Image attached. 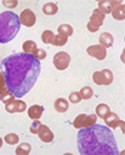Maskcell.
I'll use <instances>...</instances> for the list:
<instances>
[{"label":"cell","mask_w":125,"mask_h":155,"mask_svg":"<svg viewBox=\"0 0 125 155\" xmlns=\"http://www.w3.org/2000/svg\"><path fill=\"white\" fill-rule=\"evenodd\" d=\"M4 5L8 6V8H15V6L18 5V2H16V0H14V2H6V0H5Z\"/></svg>","instance_id":"cell-33"},{"label":"cell","mask_w":125,"mask_h":155,"mask_svg":"<svg viewBox=\"0 0 125 155\" xmlns=\"http://www.w3.org/2000/svg\"><path fill=\"white\" fill-rule=\"evenodd\" d=\"M54 108H55V110L58 113H65L66 110L69 109V103H68V100H65L63 98H59V99L55 100Z\"/></svg>","instance_id":"cell-16"},{"label":"cell","mask_w":125,"mask_h":155,"mask_svg":"<svg viewBox=\"0 0 125 155\" xmlns=\"http://www.w3.org/2000/svg\"><path fill=\"white\" fill-rule=\"evenodd\" d=\"M104 19H105V15L99 10V9H95V10L93 12V14H91V16H90V20H89L88 25H86L88 30L91 31V33L98 31L99 28L104 23Z\"/></svg>","instance_id":"cell-4"},{"label":"cell","mask_w":125,"mask_h":155,"mask_svg":"<svg viewBox=\"0 0 125 155\" xmlns=\"http://www.w3.org/2000/svg\"><path fill=\"white\" fill-rule=\"evenodd\" d=\"M53 63H54V65H55V68L58 70H65L70 64V55L68 53H65V51L56 53L54 55Z\"/></svg>","instance_id":"cell-5"},{"label":"cell","mask_w":125,"mask_h":155,"mask_svg":"<svg viewBox=\"0 0 125 155\" xmlns=\"http://www.w3.org/2000/svg\"><path fill=\"white\" fill-rule=\"evenodd\" d=\"M86 53L98 60H103V59H105V56H107V49L100 44L89 46L88 49H86Z\"/></svg>","instance_id":"cell-9"},{"label":"cell","mask_w":125,"mask_h":155,"mask_svg":"<svg viewBox=\"0 0 125 155\" xmlns=\"http://www.w3.org/2000/svg\"><path fill=\"white\" fill-rule=\"evenodd\" d=\"M38 49V46H36V43L33 41V40H28L23 44V50L25 54H29V55H33L34 51Z\"/></svg>","instance_id":"cell-18"},{"label":"cell","mask_w":125,"mask_h":155,"mask_svg":"<svg viewBox=\"0 0 125 155\" xmlns=\"http://www.w3.org/2000/svg\"><path fill=\"white\" fill-rule=\"evenodd\" d=\"M41 66L33 55L15 53L2 61V73L8 89L15 98H23L31 90L40 75Z\"/></svg>","instance_id":"cell-1"},{"label":"cell","mask_w":125,"mask_h":155,"mask_svg":"<svg viewBox=\"0 0 125 155\" xmlns=\"http://www.w3.org/2000/svg\"><path fill=\"white\" fill-rule=\"evenodd\" d=\"M33 56L35 58V59L39 61V60H44L45 58H46V51L44 49H36L33 54Z\"/></svg>","instance_id":"cell-30"},{"label":"cell","mask_w":125,"mask_h":155,"mask_svg":"<svg viewBox=\"0 0 125 155\" xmlns=\"http://www.w3.org/2000/svg\"><path fill=\"white\" fill-rule=\"evenodd\" d=\"M20 30L19 16L13 12L0 13V44L9 43Z\"/></svg>","instance_id":"cell-3"},{"label":"cell","mask_w":125,"mask_h":155,"mask_svg":"<svg viewBox=\"0 0 125 155\" xmlns=\"http://www.w3.org/2000/svg\"><path fill=\"white\" fill-rule=\"evenodd\" d=\"M93 80H94L95 84H98V85H105L104 76H103V73L101 71H95L93 74Z\"/></svg>","instance_id":"cell-28"},{"label":"cell","mask_w":125,"mask_h":155,"mask_svg":"<svg viewBox=\"0 0 125 155\" xmlns=\"http://www.w3.org/2000/svg\"><path fill=\"white\" fill-rule=\"evenodd\" d=\"M85 118H86V115L85 114H80V115H78L75 118V120H74V128H76V129H81V128H84V123H85Z\"/></svg>","instance_id":"cell-24"},{"label":"cell","mask_w":125,"mask_h":155,"mask_svg":"<svg viewBox=\"0 0 125 155\" xmlns=\"http://www.w3.org/2000/svg\"><path fill=\"white\" fill-rule=\"evenodd\" d=\"M2 145H3V139L0 138V148H2Z\"/></svg>","instance_id":"cell-35"},{"label":"cell","mask_w":125,"mask_h":155,"mask_svg":"<svg viewBox=\"0 0 125 155\" xmlns=\"http://www.w3.org/2000/svg\"><path fill=\"white\" fill-rule=\"evenodd\" d=\"M78 149L81 155H118L119 149L109 127L98 125L79 129Z\"/></svg>","instance_id":"cell-2"},{"label":"cell","mask_w":125,"mask_h":155,"mask_svg":"<svg viewBox=\"0 0 125 155\" xmlns=\"http://www.w3.org/2000/svg\"><path fill=\"white\" fill-rule=\"evenodd\" d=\"M80 96H81V99H85V100H88V99H90L91 96H93V89L90 88V86H85V88H83L80 91Z\"/></svg>","instance_id":"cell-26"},{"label":"cell","mask_w":125,"mask_h":155,"mask_svg":"<svg viewBox=\"0 0 125 155\" xmlns=\"http://www.w3.org/2000/svg\"><path fill=\"white\" fill-rule=\"evenodd\" d=\"M111 14H113L114 19H117V20H124V19H125V6H124V3H120L119 5L114 6Z\"/></svg>","instance_id":"cell-15"},{"label":"cell","mask_w":125,"mask_h":155,"mask_svg":"<svg viewBox=\"0 0 125 155\" xmlns=\"http://www.w3.org/2000/svg\"><path fill=\"white\" fill-rule=\"evenodd\" d=\"M104 121L107 124V127L109 128H118V121H119V116L113 113V111H109L107 115L104 116Z\"/></svg>","instance_id":"cell-13"},{"label":"cell","mask_w":125,"mask_h":155,"mask_svg":"<svg viewBox=\"0 0 125 155\" xmlns=\"http://www.w3.org/2000/svg\"><path fill=\"white\" fill-rule=\"evenodd\" d=\"M99 44L103 45L105 49H107V48H111L113 44H114L113 35L110 33H103V34H100V36H99Z\"/></svg>","instance_id":"cell-14"},{"label":"cell","mask_w":125,"mask_h":155,"mask_svg":"<svg viewBox=\"0 0 125 155\" xmlns=\"http://www.w3.org/2000/svg\"><path fill=\"white\" fill-rule=\"evenodd\" d=\"M43 12L45 15H55L58 13V5L55 3H46L43 6Z\"/></svg>","instance_id":"cell-19"},{"label":"cell","mask_w":125,"mask_h":155,"mask_svg":"<svg viewBox=\"0 0 125 155\" xmlns=\"http://www.w3.org/2000/svg\"><path fill=\"white\" fill-rule=\"evenodd\" d=\"M69 100H70V103H73V104H78V103H80V100H81L80 93H79V91H73V93H70V95H69Z\"/></svg>","instance_id":"cell-31"},{"label":"cell","mask_w":125,"mask_h":155,"mask_svg":"<svg viewBox=\"0 0 125 155\" xmlns=\"http://www.w3.org/2000/svg\"><path fill=\"white\" fill-rule=\"evenodd\" d=\"M73 33H74L73 26L69 25V24H61V25H59V28H58V34H61V35H64L66 38L71 36Z\"/></svg>","instance_id":"cell-17"},{"label":"cell","mask_w":125,"mask_h":155,"mask_svg":"<svg viewBox=\"0 0 125 155\" xmlns=\"http://www.w3.org/2000/svg\"><path fill=\"white\" fill-rule=\"evenodd\" d=\"M5 110L8 113H10V114H13V113H23V111L26 110V104L23 100L13 99V100L8 101L5 104Z\"/></svg>","instance_id":"cell-7"},{"label":"cell","mask_w":125,"mask_h":155,"mask_svg":"<svg viewBox=\"0 0 125 155\" xmlns=\"http://www.w3.org/2000/svg\"><path fill=\"white\" fill-rule=\"evenodd\" d=\"M5 141L8 143V144H10V145H14V144H18L19 143V137L16 134H14V133H10V134H8V135H5Z\"/></svg>","instance_id":"cell-29"},{"label":"cell","mask_w":125,"mask_h":155,"mask_svg":"<svg viewBox=\"0 0 125 155\" xmlns=\"http://www.w3.org/2000/svg\"><path fill=\"white\" fill-rule=\"evenodd\" d=\"M120 3H123V2H119V0H101V2L98 3V6H99L98 9L104 15L105 14H110L113 12L114 6L119 5Z\"/></svg>","instance_id":"cell-10"},{"label":"cell","mask_w":125,"mask_h":155,"mask_svg":"<svg viewBox=\"0 0 125 155\" xmlns=\"http://www.w3.org/2000/svg\"><path fill=\"white\" fill-rule=\"evenodd\" d=\"M109 111H110V109H109V106L107 104H99L97 106V115L100 116V118H104Z\"/></svg>","instance_id":"cell-22"},{"label":"cell","mask_w":125,"mask_h":155,"mask_svg":"<svg viewBox=\"0 0 125 155\" xmlns=\"http://www.w3.org/2000/svg\"><path fill=\"white\" fill-rule=\"evenodd\" d=\"M38 135H39V138L41 141L44 143H51L54 140V134L53 131L46 127V125H43L41 124V127L39 129V133H38Z\"/></svg>","instance_id":"cell-11"},{"label":"cell","mask_w":125,"mask_h":155,"mask_svg":"<svg viewBox=\"0 0 125 155\" xmlns=\"http://www.w3.org/2000/svg\"><path fill=\"white\" fill-rule=\"evenodd\" d=\"M40 127H41V123L38 121V120H34V123L30 125V133L31 134H38V133H39Z\"/></svg>","instance_id":"cell-32"},{"label":"cell","mask_w":125,"mask_h":155,"mask_svg":"<svg viewBox=\"0 0 125 155\" xmlns=\"http://www.w3.org/2000/svg\"><path fill=\"white\" fill-rule=\"evenodd\" d=\"M31 150V145L28 144V143H21L19 147L16 148V154L18 155H28Z\"/></svg>","instance_id":"cell-20"},{"label":"cell","mask_w":125,"mask_h":155,"mask_svg":"<svg viewBox=\"0 0 125 155\" xmlns=\"http://www.w3.org/2000/svg\"><path fill=\"white\" fill-rule=\"evenodd\" d=\"M19 21H20V24L30 28L36 23V16L30 9H25V10L21 12L20 16H19Z\"/></svg>","instance_id":"cell-8"},{"label":"cell","mask_w":125,"mask_h":155,"mask_svg":"<svg viewBox=\"0 0 125 155\" xmlns=\"http://www.w3.org/2000/svg\"><path fill=\"white\" fill-rule=\"evenodd\" d=\"M66 41H68V38L61 35V34H58L54 36V40H53V44L55 46H63L66 44Z\"/></svg>","instance_id":"cell-23"},{"label":"cell","mask_w":125,"mask_h":155,"mask_svg":"<svg viewBox=\"0 0 125 155\" xmlns=\"http://www.w3.org/2000/svg\"><path fill=\"white\" fill-rule=\"evenodd\" d=\"M97 119H98V115L97 114H90V115H86L85 118V123H84V128L85 127H91L97 123Z\"/></svg>","instance_id":"cell-27"},{"label":"cell","mask_w":125,"mask_h":155,"mask_svg":"<svg viewBox=\"0 0 125 155\" xmlns=\"http://www.w3.org/2000/svg\"><path fill=\"white\" fill-rule=\"evenodd\" d=\"M44 113V108L41 105H33L29 108L28 110V115H29V118L33 119V120H38V119H40L41 118V115Z\"/></svg>","instance_id":"cell-12"},{"label":"cell","mask_w":125,"mask_h":155,"mask_svg":"<svg viewBox=\"0 0 125 155\" xmlns=\"http://www.w3.org/2000/svg\"><path fill=\"white\" fill-rule=\"evenodd\" d=\"M54 33L51 31V30H45V31H43V34H41V40H43V43H45V44H53V40H54Z\"/></svg>","instance_id":"cell-21"},{"label":"cell","mask_w":125,"mask_h":155,"mask_svg":"<svg viewBox=\"0 0 125 155\" xmlns=\"http://www.w3.org/2000/svg\"><path fill=\"white\" fill-rule=\"evenodd\" d=\"M13 99H15V96L9 91L6 81H5V78H4L3 73L0 71V101H3V103L6 104L8 101H10Z\"/></svg>","instance_id":"cell-6"},{"label":"cell","mask_w":125,"mask_h":155,"mask_svg":"<svg viewBox=\"0 0 125 155\" xmlns=\"http://www.w3.org/2000/svg\"><path fill=\"white\" fill-rule=\"evenodd\" d=\"M118 127H120V128H121V131H123V133H125V129H124L125 124H124V121H123V120H120V119H119V121H118Z\"/></svg>","instance_id":"cell-34"},{"label":"cell","mask_w":125,"mask_h":155,"mask_svg":"<svg viewBox=\"0 0 125 155\" xmlns=\"http://www.w3.org/2000/svg\"><path fill=\"white\" fill-rule=\"evenodd\" d=\"M101 73H103V76H104L105 85H110V84L113 83V80H114V75H113L111 70H109V69H104V70H101Z\"/></svg>","instance_id":"cell-25"}]
</instances>
